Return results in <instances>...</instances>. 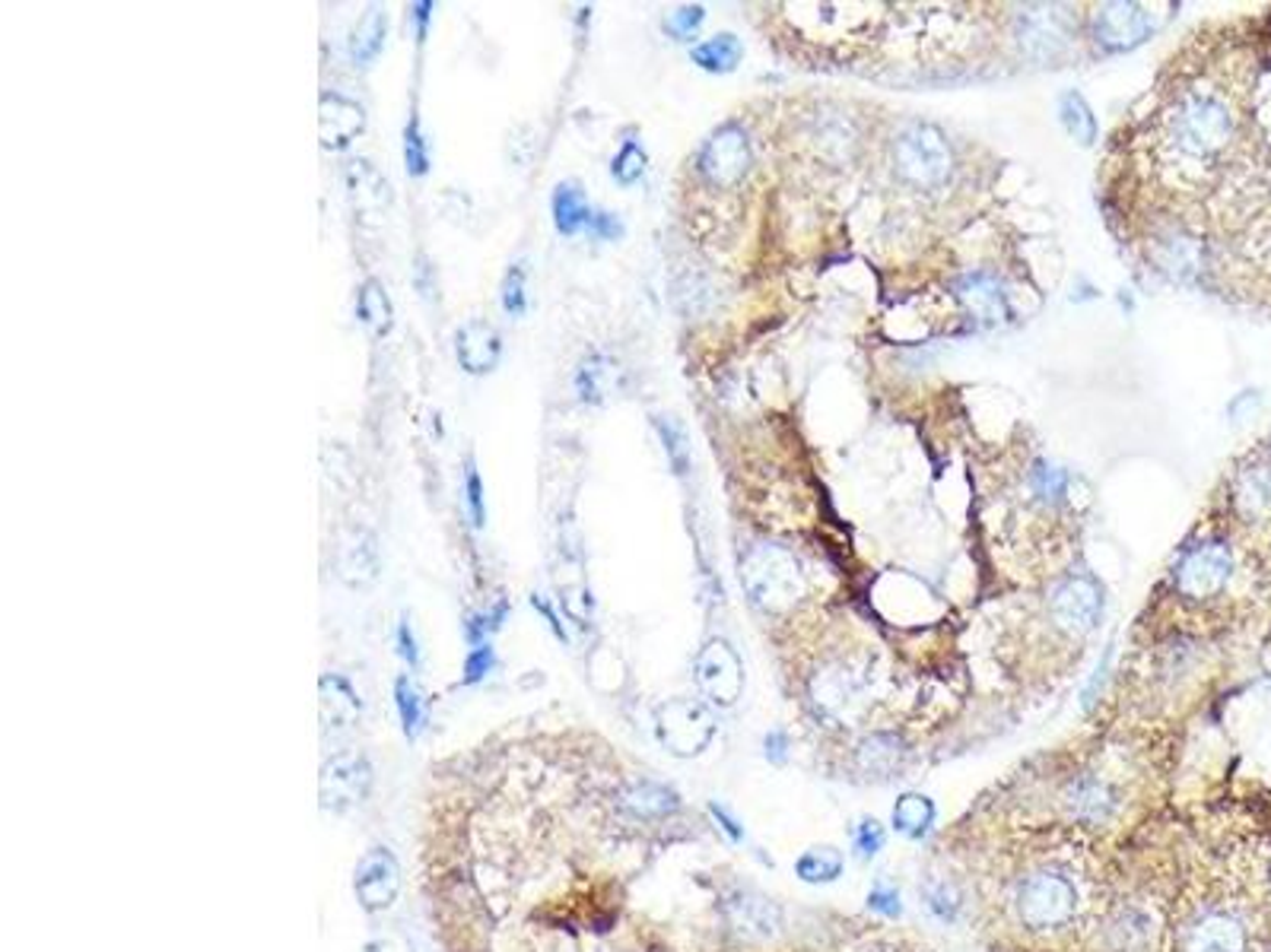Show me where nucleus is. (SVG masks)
I'll return each mask as SVG.
<instances>
[{
	"label": "nucleus",
	"mask_w": 1271,
	"mask_h": 952,
	"mask_svg": "<svg viewBox=\"0 0 1271 952\" xmlns=\"http://www.w3.org/2000/svg\"><path fill=\"white\" fill-rule=\"evenodd\" d=\"M1062 121H1065V128H1069V133L1077 140V143H1091L1094 140V133H1097V121H1094V115H1091V108L1084 105V99L1081 96H1074V93H1069L1065 99H1062Z\"/></svg>",
	"instance_id": "nucleus-35"
},
{
	"label": "nucleus",
	"mask_w": 1271,
	"mask_h": 952,
	"mask_svg": "<svg viewBox=\"0 0 1271 952\" xmlns=\"http://www.w3.org/2000/svg\"><path fill=\"white\" fill-rule=\"evenodd\" d=\"M645 150L636 143V140H627L623 143V150L614 156V163H610V175H614V181L617 185H636L642 175H645Z\"/></svg>",
	"instance_id": "nucleus-37"
},
{
	"label": "nucleus",
	"mask_w": 1271,
	"mask_h": 952,
	"mask_svg": "<svg viewBox=\"0 0 1271 952\" xmlns=\"http://www.w3.org/2000/svg\"><path fill=\"white\" fill-rule=\"evenodd\" d=\"M957 296L967 305V312L972 315L976 325L982 328H995L1007 318V305H1004V293L999 286V280H992L989 273H967L957 280Z\"/></svg>",
	"instance_id": "nucleus-17"
},
{
	"label": "nucleus",
	"mask_w": 1271,
	"mask_h": 952,
	"mask_svg": "<svg viewBox=\"0 0 1271 952\" xmlns=\"http://www.w3.org/2000/svg\"><path fill=\"white\" fill-rule=\"evenodd\" d=\"M709 810H712V816H715V820H722V828H725V832H728V835H732L735 842H741V828H737V822L732 820V816H728V813H725L722 807H715V803H712Z\"/></svg>",
	"instance_id": "nucleus-51"
},
{
	"label": "nucleus",
	"mask_w": 1271,
	"mask_h": 952,
	"mask_svg": "<svg viewBox=\"0 0 1271 952\" xmlns=\"http://www.w3.org/2000/svg\"><path fill=\"white\" fill-rule=\"evenodd\" d=\"M767 755H770L772 762H785V733L772 730L770 737H767Z\"/></svg>",
	"instance_id": "nucleus-50"
},
{
	"label": "nucleus",
	"mask_w": 1271,
	"mask_h": 952,
	"mask_svg": "<svg viewBox=\"0 0 1271 952\" xmlns=\"http://www.w3.org/2000/svg\"><path fill=\"white\" fill-rule=\"evenodd\" d=\"M1071 38L1069 23L1059 10H1034L1024 16V30H1021V42L1030 55L1037 58H1052L1059 48H1065V42Z\"/></svg>",
	"instance_id": "nucleus-21"
},
{
	"label": "nucleus",
	"mask_w": 1271,
	"mask_h": 952,
	"mask_svg": "<svg viewBox=\"0 0 1271 952\" xmlns=\"http://www.w3.org/2000/svg\"><path fill=\"white\" fill-rule=\"evenodd\" d=\"M455 356H458V365L468 375H490V372H497V365L502 360L500 330L493 328V325H487V321H480V318H470L455 333Z\"/></svg>",
	"instance_id": "nucleus-15"
},
{
	"label": "nucleus",
	"mask_w": 1271,
	"mask_h": 952,
	"mask_svg": "<svg viewBox=\"0 0 1271 952\" xmlns=\"http://www.w3.org/2000/svg\"><path fill=\"white\" fill-rule=\"evenodd\" d=\"M1014 902H1017V915L1030 930H1056L1074 918L1077 892L1071 886L1069 877L1052 873V870H1039L1017 886Z\"/></svg>",
	"instance_id": "nucleus-3"
},
{
	"label": "nucleus",
	"mask_w": 1271,
	"mask_h": 952,
	"mask_svg": "<svg viewBox=\"0 0 1271 952\" xmlns=\"http://www.w3.org/2000/svg\"><path fill=\"white\" fill-rule=\"evenodd\" d=\"M532 607H537V613H540V616L547 620V625L553 628V635L567 642V628H563V623H560V620H557V613H553V607H550V603H547V600H544L540 593H532Z\"/></svg>",
	"instance_id": "nucleus-49"
},
{
	"label": "nucleus",
	"mask_w": 1271,
	"mask_h": 952,
	"mask_svg": "<svg viewBox=\"0 0 1271 952\" xmlns=\"http://www.w3.org/2000/svg\"><path fill=\"white\" fill-rule=\"evenodd\" d=\"M1239 505L1249 512V515H1259L1271 508V470L1269 467H1256L1249 473H1243L1239 480Z\"/></svg>",
	"instance_id": "nucleus-33"
},
{
	"label": "nucleus",
	"mask_w": 1271,
	"mask_h": 952,
	"mask_svg": "<svg viewBox=\"0 0 1271 952\" xmlns=\"http://www.w3.org/2000/svg\"><path fill=\"white\" fill-rule=\"evenodd\" d=\"M1147 33H1151V20L1135 3H1106L1094 23V35L1106 51L1135 48L1147 38Z\"/></svg>",
	"instance_id": "nucleus-14"
},
{
	"label": "nucleus",
	"mask_w": 1271,
	"mask_h": 952,
	"mask_svg": "<svg viewBox=\"0 0 1271 952\" xmlns=\"http://www.w3.org/2000/svg\"><path fill=\"white\" fill-rule=\"evenodd\" d=\"M1234 131L1231 108L1211 93H1189L1173 105L1167 137L1179 156L1208 160L1217 153Z\"/></svg>",
	"instance_id": "nucleus-1"
},
{
	"label": "nucleus",
	"mask_w": 1271,
	"mask_h": 952,
	"mask_svg": "<svg viewBox=\"0 0 1271 952\" xmlns=\"http://www.w3.org/2000/svg\"><path fill=\"white\" fill-rule=\"evenodd\" d=\"M378 572V556L372 546V537L357 533V543H347L340 553V575L347 585H369Z\"/></svg>",
	"instance_id": "nucleus-27"
},
{
	"label": "nucleus",
	"mask_w": 1271,
	"mask_h": 952,
	"mask_svg": "<svg viewBox=\"0 0 1271 952\" xmlns=\"http://www.w3.org/2000/svg\"><path fill=\"white\" fill-rule=\"evenodd\" d=\"M366 128V111L363 105L340 93H325L318 102V133H322V146L328 150H343L347 143H353Z\"/></svg>",
	"instance_id": "nucleus-16"
},
{
	"label": "nucleus",
	"mask_w": 1271,
	"mask_h": 952,
	"mask_svg": "<svg viewBox=\"0 0 1271 952\" xmlns=\"http://www.w3.org/2000/svg\"><path fill=\"white\" fill-rule=\"evenodd\" d=\"M1065 473L1059 470V467H1049V463H1039L1037 470H1034V477H1030V486H1034V493L1039 495V498H1046V502H1056L1059 495L1065 493Z\"/></svg>",
	"instance_id": "nucleus-42"
},
{
	"label": "nucleus",
	"mask_w": 1271,
	"mask_h": 952,
	"mask_svg": "<svg viewBox=\"0 0 1271 952\" xmlns=\"http://www.w3.org/2000/svg\"><path fill=\"white\" fill-rule=\"evenodd\" d=\"M1246 950V933L1237 918L1224 912H1211L1202 920H1196L1186 933V952H1243Z\"/></svg>",
	"instance_id": "nucleus-18"
},
{
	"label": "nucleus",
	"mask_w": 1271,
	"mask_h": 952,
	"mask_svg": "<svg viewBox=\"0 0 1271 952\" xmlns=\"http://www.w3.org/2000/svg\"><path fill=\"white\" fill-rule=\"evenodd\" d=\"M655 737L677 759H693L706 753L715 737V718L703 702L693 698H668L655 708Z\"/></svg>",
	"instance_id": "nucleus-4"
},
{
	"label": "nucleus",
	"mask_w": 1271,
	"mask_h": 952,
	"mask_svg": "<svg viewBox=\"0 0 1271 952\" xmlns=\"http://www.w3.org/2000/svg\"><path fill=\"white\" fill-rule=\"evenodd\" d=\"M465 502H468V515L474 530H483V525H487V502H483V480H480V473H477L474 458L465 460Z\"/></svg>",
	"instance_id": "nucleus-38"
},
{
	"label": "nucleus",
	"mask_w": 1271,
	"mask_h": 952,
	"mask_svg": "<svg viewBox=\"0 0 1271 952\" xmlns=\"http://www.w3.org/2000/svg\"><path fill=\"white\" fill-rule=\"evenodd\" d=\"M385 30H388V16L382 10H369L366 16H363V23L357 26L353 38H350V58L363 67L369 61H375V55L385 45Z\"/></svg>",
	"instance_id": "nucleus-30"
},
{
	"label": "nucleus",
	"mask_w": 1271,
	"mask_h": 952,
	"mask_svg": "<svg viewBox=\"0 0 1271 952\" xmlns=\"http://www.w3.org/2000/svg\"><path fill=\"white\" fill-rule=\"evenodd\" d=\"M868 905L874 908V912H881V915H887V918H894V915H900V892H897V886H890V883H874L868 892Z\"/></svg>",
	"instance_id": "nucleus-43"
},
{
	"label": "nucleus",
	"mask_w": 1271,
	"mask_h": 952,
	"mask_svg": "<svg viewBox=\"0 0 1271 952\" xmlns=\"http://www.w3.org/2000/svg\"><path fill=\"white\" fill-rule=\"evenodd\" d=\"M693 680L706 698L719 708H732L741 692H744V667L735 648L722 638L706 642V648L697 655L693 663Z\"/></svg>",
	"instance_id": "nucleus-6"
},
{
	"label": "nucleus",
	"mask_w": 1271,
	"mask_h": 952,
	"mask_svg": "<svg viewBox=\"0 0 1271 952\" xmlns=\"http://www.w3.org/2000/svg\"><path fill=\"white\" fill-rule=\"evenodd\" d=\"M906 762V743L897 733H871L855 750V765L868 778H894Z\"/></svg>",
	"instance_id": "nucleus-20"
},
{
	"label": "nucleus",
	"mask_w": 1271,
	"mask_h": 952,
	"mask_svg": "<svg viewBox=\"0 0 1271 952\" xmlns=\"http://www.w3.org/2000/svg\"><path fill=\"white\" fill-rule=\"evenodd\" d=\"M846 867V857L833 845H817L811 851H804L795 863V873L802 877L804 883H833L839 880Z\"/></svg>",
	"instance_id": "nucleus-28"
},
{
	"label": "nucleus",
	"mask_w": 1271,
	"mask_h": 952,
	"mask_svg": "<svg viewBox=\"0 0 1271 952\" xmlns=\"http://www.w3.org/2000/svg\"><path fill=\"white\" fill-rule=\"evenodd\" d=\"M703 16H706L703 7H680V10L668 20V33L677 35V38H690V35L700 30Z\"/></svg>",
	"instance_id": "nucleus-44"
},
{
	"label": "nucleus",
	"mask_w": 1271,
	"mask_h": 952,
	"mask_svg": "<svg viewBox=\"0 0 1271 952\" xmlns=\"http://www.w3.org/2000/svg\"><path fill=\"white\" fill-rule=\"evenodd\" d=\"M655 428L665 442V451H668L671 467L677 473H687V463H690V451H687V432L680 428V423L674 416H655Z\"/></svg>",
	"instance_id": "nucleus-36"
},
{
	"label": "nucleus",
	"mask_w": 1271,
	"mask_h": 952,
	"mask_svg": "<svg viewBox=\"0 0 1271 952\" xmlns=\"http://www.w3.org/2000/svg\"><path fill=\"white\" fill-rule=\"evenodd\" d=\"M395 698H398V712H401L404 730H407V733H417L420 724H423V698H420V692L413 690V683H410L407 677H401V680L395 683Z\"/></svg>",
	"instance_id": "nucleus-39"
},
{
	"label": "nucleus",
	"mask_w": 1271,
	"mask_h": 952,
	"mask_svg": "<svg viewBox=\"0 0 1271 952\" xmlns=\"http://www.w3.org/2000/svg\"><path fill=\"white\" fill-rule=\"evenodd\" d=\"M1065 807L1074 820L1104 822L1116 810V790L1097 775H1081L1065 788Z\"/></svg>",
	"instance_id": "nucleus-19"
},
{
	"label": "nucleus",
	"mask_w": 1271,
	"mask_h": 952,
	"mask_svg": "<svg viewBox=\"0 0 1271 952\" xmlns=\"http://www.w3.org/2000/svg\"><path fill=\"white\" fill-rule=\"evenodd\" d=\"M347 181H350V191H353V200L363 207V210H385L388 207V200H392V188H388V181L372 168V165L366 163V160H357V163H350V172H347Z\"/></svg>",
	"instance_id": "nucleus-25"
},
{
	"label": "nucleus",
	"mask_w": 1271,
	"mask_h": 952,
	"mask_svg": "<svg viewBox=\"0 0 1271 952\" xmlns=\"http://www.w3.org/2000/svg\"><path fill=\"white\" fill-rule=\"evenodd\" d=\"M722 915L732 924L737 937H744V940H770L782 927L779 905L754 889H735L732 895H725Z\"/></svg>",
	"instance_id": "nucleus-10"
},
{
	"label": "nucleus",
	"mask_w": 1271,
	"mask_h": 952,
	"mask_svg": "<svg viewBox=\"0 0 1271 952\" xmlns=\"http://www.w3.org/2000/svg\"><path fill=\"white\" fill-rule=\"evenodd\" d=\"M500 305L509 318H525L528 315V263H509L500 283Z\"/></svg>",
	"instance_id": "nucleus-32"
},
{
	"label": "nucleus",
	"mask_w": 1271,
	"mask_h": 952,
	"mask_svg": "<svg viewBox=\"0 0 1271 952\" xmlns=\"http://www.w3.org/2000/svg\"><path fill=\"white\" fill-rule=\"evenodd\" d=\"M353 886H357V895H360V902H363L366 912H382V908H388V905L398 898V892H401V870H398V860L385 851V848L369 851L366 857L360 860V867H357Z\"/></svg>",
	"instance_id": "nucleus-12"
},
{
	"label": "nucleus",
	"mask_w": 1271,
	"mask_h": 952,
	"mask_svg": "<svg viewBox=\"0 0 1271 952\" xmlns=\"http://www.w3.org/2000/svg\"><path fill=\"white\" fill-rule=\"evenodd\" d=\"M884 842H887L884 825L874 820V816L859 820V825L852 828V845H855V851L862 854V857H874V854L884 848Z\"/></svg>",
	"instance_id": "nucleus-41"
},
{
	"label": "nucleus",
	"mask_w": 1271,
	"mask_h": 952,
	"mask_svg": "<svg viewBox=\"0 0 1271 952\" xmlns=\"http://www.w3.org/2000/svg\"><path fill=\"white\" fill-rule=\"evenodd\" d=\"M398 651H401V657L407 663H417V660H420V655H417V638H413V628H410L407 620H401V625H398Z\"/></svg>",
	"instance_id": "nucleus-48"
},
{
	"label": "nucleus",
	"mask_w": 1271,
	"mask_h": 952,
	"mask_svg": "<svg viewBox=\"0 0 1271 952\" xmlns=\"http://www.w3.org/2000/svg\"><path fill=\"white\" fill-rule=\"evenodd\" d=\"M1100 607H1104L1100 588L1087 575H1077V578L1062 581L1059 591L1052 593V620L1059 623V628H1065L1069 635L1094 632V625L1100 620Z\"/></svg>",
	"instance_id": "nucleus-9"
},
{
	"label": "nucleus",
	"mask_w": 1271,
	"mask_h": 952,
	"mask_svg": "<svg viewBox=\"0 0 1271 952\" xmlns=\"http://www.w3.org/2000/svg\"><path fill=\"white\" fill-rule=\"evenodd\" d=\"M1231 578V553L1221 543L1196 546L1176 568V585L1186 597H1211Z\"/></svg>",
	"instance_id": "nucleus-11"
},
{
	"label": "nucleus",
	"mask_w": 1271,
	"mask_h": 952,
	"mask_svg": "<svg viewBox=\"0 0 1271 952\" xmlns=\"http://www.w3.org/2000/svg\"><path fill=\"white\" fill-rule=\"evenodd\" d=\"M700 175L715 188L737 185L750 168V140L737 125H725L712 133L700 150Z\"/></svg>",
	"instance_id": "nucleus-7"
},
{
	"label": "nucleus",
	"mask_w": 1271,
	"mask_h": 952,
	"mask_svg": "<svg viewBox=\"0 0 1271 952\" xmlns=\"http://www.w3.org/2000/svg\"><path fill=\"white\" fill-rule=\"evenodd\" d=\"M922 892H925V902H929V908L935 912L937 918L941 920L957 918L960 895H957V889L951 886V883H944V880H929Z\"/></svg>",
	"instance_id": "nucleus-40"
},
{
	"label": "nucleus",
	"mask_w": 1271,
	"mask_h": 952,
	"mask_svg": "<svg viewBox=\"0 0 1271 952\" xmlns=\"http://www.w3.org/2000/svg\"><path fill=\"white\" fill-rule=\"evenodd\" d=\"M550 213H553V226L560 235H575V232L588 230L595 210L588 207L585 191L575 181H560L553 188V198H550Z\"/></svg>",
	"instance_id": "nucleus-23"
},
{
	"label": "nucleus",
	"mask_w": 1271,
	"mask_h": 952,
	"mask_svg": "<svg viewBox=\"0 0 1271 952\" xmlns=\"http://www.w3.org/2000/svg\"><path fill=\"white\" fill-rule=\"evenodd\" d=\"M617 807L623 816H630L633 822L642 825H652V822H662L674 816L680 810V797L658 781H649V778H636L627 785H617Z\"/></svg>",
	"instance_id": "nucleus-13"
},
{
	"label": "nucleus",
	"mask_w": 1271,
	"mask_h": 952,
	"mask_svg": "<svg viewBox=\"0 0 1271 952\" xmlns=\"http://www.w3.org/2000/svg\"><path fill=\"white\" fill-rule=\"evenodd\" d=\"M588 235L592 238H602V242H617L620 235H623V223L614 216V213H607V210H595L592 213V223H588Z\"/></svg>",
	"instance_id": "nucleus-45"
},
{
	"label": "nucleus",
	"mask_w": 1271,
	"mask_h": 952,
	"mask_svg": "<svg viewBox=\"0 0 1271 952\" xmlns=\"http://www.w3.org/2000/svg\"><path fill=\"white\" fill-rule=\"evenodd\" d=\"M404 165L413 178H423L430 172V143L423 137L417 115H410V121L404 128Z\"/></svg>",
	"instance_id": "nucleus-34"
},
{
	"label": "nucleus",
	"mask_w": 1271,
	"mask_h": 952,
	"mask_svg": "<svg viewBox=\"0 0 1271 952\" xmlns=\"http://www.w3.org/2000/svg\"><path fill=\"white\" fill-rule=\"evenodd\" d=\"M369 785H372V768L366 759L360 753H337L322 768V807L343 813L366 797Z\"/></svg>",
	"instance_id": "nucleus-8"
},
{
	"label": "nucleus",
	"mask_w": 1271,
	"mask_h": 952,
	"mask_svg": "<svg viewBox=\"0 0 1271 952\" xmlns=\"http://www.w3.org/2000/svg\"><path fill=\"white\" fill-rule=\"evenodd\" d=\"M610 375H614V368L604 356L582 360L579 372H575V395L585 403H604V397L610 395Z\"/></svg>",
	"instance_id": "nucleus-31"
},
{
	"label": "nucleus",
	"mask_w": 1271,
	"mask_h": 952,
	"mask_svg": "<svg viewBox=\"0 0 1271 952\" xmlns=\"http://www.w3.org/2000/svg\"><path fill=\"white\" fill-rule=\"evenodd\" d=\"M410 20H413L417 42H423V38H427V26H430V20H433V3H430V0L413 3V7H410Z\"/></svg>",
	"instance_id": "nucleus-47"
},
{
	"label": "nucleus",
	"mask_w": 1271,
	"mask_h": 952,
	"mask_svg": "<svg viewBox=\"0 0 1271 952\" xmlns=\"http://www.w3.org/2000/svg\"><path fill=\"white\" fill-rule=\"evenodd\" d=\"M493 667V651L487 648V645H480V648H474V655L468 657V683H474V680H480L487 670Z\"/></svg>",
	"instance_id": "nucleus-46"
},
{
	"label": "nucleus",
	"mask_w": 1271,
	"mask_h": 952,
	"mask_svg": "<svg viewBox=\"0 0 1271 952\" xmlns=\"http://www.w3.org/2000/svg\"><path fill=\"white\" fill-rule=\"evenodd\" d=\"M951 150L932 125H912L897 140V168L916 188H937L951 175Z\"/></svg>",
	"instance_id": "nucleus-5"
},
{
	"label": "nucleus",
	"mask_w": 1271,
	"mask_h": 952,
	"mask_svg": "<svg viewBox=\"0 0 1271 952\" xmlns=\"http://www.w3.org/2000/svg\"><path fill=\"white\" fill-rule=\"evenodd\" d=\"M357 318L372 337H385L395 328V305L378 280H366L357 293Z\"/></svg>",
	"instance_id": "nucleus-24"
},
{
	"label": "nucleus",
	"mask_w": 1271,
	"mask_h": 952,
	"mask_svg": "<svg viewBox=\"0 0 1271 952\" xmlns=\"http://www.w3.org/2000/svg\"><path fill=\"white\" fill-rule=\"evenodd\" d=\"M322 721L325 727H337V730H347L360 721V698L353 686L337 673L322 677Z\"/></svg>",
	"instance_id": "nucleus-22"
},
{
	"label": "nucleus",
	"mask_w": 1271,
	"mask_h": 952,
	"mask_svg": "<svg viewBox=\"0 0 1271 952\" xmlns=\"http://www.w3.org/2000/svg\"><path fill=\"white\" fill-rule=\"evenodd\" d=\"M741 581L747 597L767 613H785L804 597V575L798 562L789 550L772 543H760L744 556Z\"/></svg>",
	"instance_id": "nucleus-2"
},
{
	"label": "nucleus",
	"mask_w": 1271,
	"mask_h": 952,
	"mask_svg": "<svg viewBox=\"0 0 1271 952\" xmlns=\"http://www.w3.org/2000/svg\"><path fill=\"white\" fill-rule=\"evenodd\" d=\"M935 822V803L925 794H903L894 807V828L909 838H922Z\"/></svg>",
	"instance_id": "nucleus-26"
},
{
	"label": "nucleus",
	"mask_w": 1271,
	"mask_h": 952,
	"mask_svg": "<svg viewBox=\"0 0 1271 952\" xmlns=\"http://www.w3.org/2000/svg\"><path fill=\"white\" fill-rule=\"evenodd\" d=\"M741 55H744V48H741V42H737L735 35L722 33L715 35V38H709V42H703V45H697L690 58H693V64H700L703 70L728 73V70H735L737 67Z\"/></svg>",
	"instance_id": "nucleus-29"
}]
</instances>
